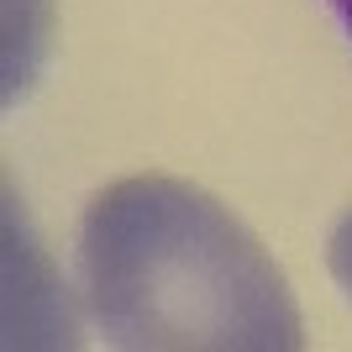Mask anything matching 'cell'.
<instances>
[{
    "mask_svg": "<svg viewBox=\"0 0 352 352\" xmlns=\"http://www.w3.org/2000/svg\"><path fill=\"white\" fill-rule=\"evenodd\" d=\"M79 284L111 347L294 352L289 279L232 210L168 174L116 179L79 221Z\"/></svg>",
    "mask_w": 352,
    "mask_h": 352,
    "instance_id": "obj_1",
    "label": "cell"
},
{
    "mask_svg": "<svg viewBox=\"0 0 352 352\" xmlns=\"http://www.w3.org/2000/svg\"><path fill=\"white\" fill-rule=\"evenodd\" d=\"M326 263H331L337 284L347 289V300H352V210L337 221V232H331V242H326Z\"/></svg>",
    "mask_w": 352,
    "mask_h": 352,
    "instance_id": "obj_2",
    "label": "cell"
},
{
    "mask_svg": "<svg viewBox=\"0 0 352 352\" xmlns=\"http://www.w3.org/2000/svg\"><path fill=\"white\" fill-rule=\"evenodd\" d=\"M331 6V16L342 21V32H347V43H352V0H326Z\"/></svg>",
    "mask_w": 352,
    "mask_h": 352,
    "instance_id": "obj_3",
    "label": "cell"
}]
</instances>
